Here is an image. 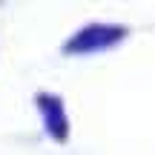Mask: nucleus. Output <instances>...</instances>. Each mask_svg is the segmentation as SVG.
Listing matches in <instances>:
<instances>
[{
    "label": "nucleus",
    "instance_id": "nucleus-1",
    "mask_svg": "<svg viewBox=\"0 0 155 155\" xmlns=\"http://www.w3.org/2000/svg\"><path fill=\"white\" fill-rule=\"evenodd\" d=\"M124 35H127V29H124V26L92 23V26L81 29V32L63 46V52H69V55H92V52H104V49H109V46L121 43Z\"/></svg>",
    "mask_w": 155,
    "mask_h": 155
},
{
    "label": "nucleus",
    "instance_id": "nucleus-2",
    "mask_svg": "<svg viewBox=\"0 0 155 155\" xmlns=\"http://www.w3.org/2000/svg\"><path fill=\"white\" fill-rule=\"evenodd\" d=\"M38 109H40V115H43L46 132L55 141H66L69 121H66V112H63L61 98H58V95H38Z\"/></svg>",
    "mask_w": 155,
    "mask_h": 155
}]
</instances>
